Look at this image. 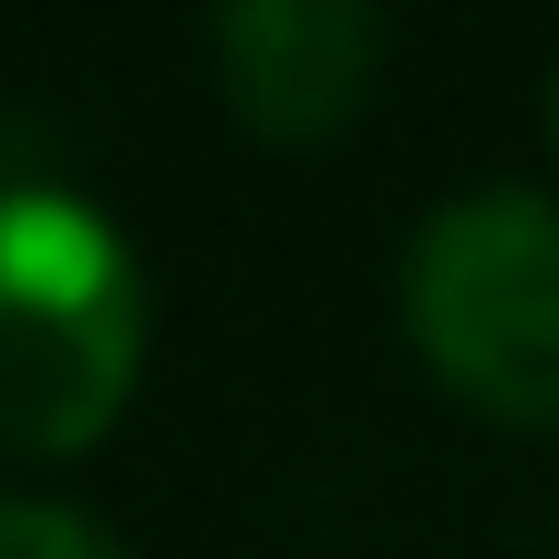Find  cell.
<instances>
[{"instance_id":"6da1fadb","label":"cell","mask_w":559,"mask_h":559,"mask_svg":"<svg viewBox=\"0 0 559 559\" xmlns=\"http://www.w3.org/2000/svg\"><path fill=\"white\" fill-rule=\"evenodd\" d=\"M135 239L73 187H0V456H94L145 383Z\"/></svg>"},{"instance_id":"7a4b0ae2","label":"cell","mask_w":559,"mask_h":559,"mask_svg":"<svg viewBox=\"0 0 559 559\" xmlns=\"http://www.w3.org/2000/svg\"><path fill=\"white\" fill-rule=\"evenodd\" d=\"M394 311L436 394L498 436H559V198L466 187L425 207L394 270Z\"/></svg>"},{"instance_id":"3957f363","label":"cell","mask_w":559,"mask_h":559,"mask_svg":"<svg viewBox=\"0 0 559 559\" xmlns=\"http://www.w3.org/2000/svg\"><path fill=\"white\" fill-rule=\"evenodd\" d=\"M383 62H394V21L362 0H239L207 21V73L218 104L260 145H332L362 124Z\"/></svg>"},{"instance_id":"277c9868","label":"cell","mask_w":559,"mask_h":559,"mask_svg":"<svg viewBox=\"0 0 559 559\" xmlns=\"http://www.w3.org/2000/svg\"><path fill=\"white\" fill-rule=\"evenodd\" d=\"M0 559H135V549L62 498H11L0 487Z\"/></svg>"},{"instance_id":"5b68a950","label":"cell","mask_w":559,"mask_h":559,"mask_svg":"<svg viewBox=\"0 0 559 559\" xmlns=\"http://www.w3.org/2000/svg\"><path fill=\"white\" fill-rule=\"evenodd\" d=\"M549 156H559V62H549Z\"/></svg>"}]
</instances>
